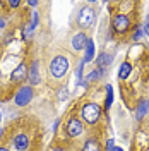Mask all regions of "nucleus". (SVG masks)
<instances>
[{
    "label": "nucleus",
    "mask_w": 149,
    "mask_h": 151,
    "mask_svg": "<svg viewBox=\"0 0 149 151\" xmlns=\"http://www.w3.org/2000/svg\"><path fill=\"white\" fill-rule=\"evenodd\" d=\"M103 108L96 101H86V103L81 105V110H79V115H81V120L87 125H96L101 119Z\"/></svg>",
    "instance_id": "1"
},
{
    "label": "nucleus",
    "mask_w": 149,
    "mask_h": 151,
    "mask_svg": "<svg viewBox=\"0 0 149 151\" xmlns=\"http://www.w3.org/2000/svg\"><path fill=\"white\" fill-rule=\"evenodd\" d=\"M69 67H70V62L65 55H55L48 65V70L53 79H62L69 72Z\"/></svg>",
    "instance_id": "2"
},
{
    "label": "nucleus",
    "mask_w": 149,
    "mask_h": 151,
    "mask_svg": "<svg viewBox=\"0 0 149 151\" xmlns=\"http://www.w3.org/2000/svg\"><path fill=\"white\" fill-rule=\"evenodd\" d=\"M34 98V89L31 88L29 84H22L17 88V91L14 93V103L16 106H28Z\"/></svg>",
    "instance_id": "3"
},
{
    "label": "nucleus",
    "mask_w": 149,
    "mask_h": 151,
    "mask_svg": "<svg viewBox=\"0 0 149 151\" xmlns=\"http://www.w3.org/2000/svg\"><path fill=\"white\" fill-rule=\"evenodd\" d=\"M94 22H96V10L93 7L86 5V7H82V9L79 10V14H77V26L81 29L93 28Z\"/></svg>",
    "instance_id": "4"
},
{
    "label": "nucleus",
    "mask_w": 149,
    "mask_h": 151,
    "mask_svg": "<svg viewBox=\"0 0 149 151\" xmlns=\"http://www.w3.org/2000/svg\"><path fill=\"white\" fill-rule=\"evenodd\" d=\"M64 129H65V136L69 139H75L79 136L84 134V122L79 119V117H70L67 119V122L64 124Z\"/></svg>",
    "instance_id": "5"
},
{
    "label": "nucleus",
    "mask_w": 149,
    "mask_h": 151,
    "mask_svg": "<svg viewBox=\"0 0 149 151\" xmlns=\"http://www.w3.org/2000/svg\"><path fill=\"white\" fill-rule=\"evenodd\" d=\"M112 28L117 35H125V33L132 28L130 17H129L127 14H117V16L112 19Z\"/></svg>",
    "instance_id": "6"
},
{
    "label": "nucleus",
    "mask_w": 149,
    "mask_h": 151,
    "mask_svg": "<svg viewBox=\"0 0 149 151\" xmlns=\"http://www.w3.org/2000/svg\"><path fill=\"white\" fill-rule=\"evenodd\" d=\"M28 64H19L17 67H14V70L10 72V83L12 84H19L22 86L24 84V81L28 79Z\"/></svg>",
    "instance_id": "7"
},
{
    "label": "nucleus",
    "mask_w": 149,
    "mask_h": 151,
    "mask_svg": "<svg viewBox=\"0 0 149 151\" xmlns=\"http://www.w3.org/2000/svg\"><path fill=\"white\" fill-rule=\"evenodd\" d=\"M28 81H29V86H38L41 84V72H39V62L36 58L29 64L28 67Z\"/></svg>",
    "instance_id": "8"
},
{
    "label": "nucleus",
    "mask_w": 149,
    "mask_h": 151,
    "mask_svg": "<svg viewBox=\"0 0 149 151\" xmlns=\"http://www.w3.org/2000/svg\"><path fill=\"white\" fill-rule=\"evenodd\" d=\"M12 144H14V148H16L17 151H28L29 146H31V139H29L28 134L19 132V134H16V136H14Z\"/></svg>",
    "instance_id": "9"
},
{
    "label": "nucleus",
    "mask_w": 149,
    "mask_h": 151,
    "mask_svg": "<svg viewBox=\"0 0 149 151\" xmlns=\"http://www.w3.org/2000/svg\"><path fill=\"white\" fill-rule=\"evenodd\" d=\"M87 35L84 33V31H79L77 35H74V38L70 40V45H72V48H74L75 52H84V48H86V45H87Z\"/></svg>",
    "instance_id": "10"
},
{
    "label": "nucleus",
    "mask_w": 149,
    "mask_h": 151,
    "mask_svg": "<svg viewBox=\"0 0 149 151\" xmlns=\"http://www.w3.org/2000/svg\"><path fill=\"white\" fill-rule=\"evenodd\" d=\"M113 62V55L112 53H108V52H103L100 55L96 57V69H106V67H110Z\"/></svg>",
    "instance_id": "11"
},
{
    "label": "nucleus",
    "mask_w": 149,
    "mask_h": 151,
    "mask_svg": "<svg viewBox=\"0 0 149 151\" xmlns=\"http://www.w3.org/2000/svg\"><path fill=\"white\" fill-rule=\"evenodd\" d=\"M94 58V41L93 40H87V45L84 48V58L82 62L84 64H87V62H91Z\"/></svg>",
    "instance_id": "12"
},
{
    "label": "nucleus",
    "mask_w": 149,
    "mask_h": 151,
    "mask_svg": "<svg viewBox=\"0 0 149 151\" xmlns=\"http://www.w3.org/2000/svg\"><path fill=\"white\" fill-rule=\"evenodd\" d=\"M148 110H149V100H142V101H139L137 110H135V119H137V120H142L144 115L148 113Z\"/></svg>",
    "instance_id": "13"
},
{
    "label": "nucleus",
    "mask_w": 149,
    "mask_h": 151,
    "mask_svg": "<svg viewBox=\"0 0 149 151\" xmlns=\"http://www.w3.org/2000/svg\"><path fill=\"white\" fill-rule=\"evenodd\" d=\"M82 151H101V144L96 141L94 137H89V139H86V141H84Z\"/></svg>",
    "instance_id": "14"
},
{
    "label": "nucleus",
    "mask_w": 149,
    "mask_h": 151,
    "mask_svg": "<svg viewBox=\"0 0 149 151\" xmlns=\"http://www.w3.org/2000/svg\"><path fill=\"white\" fill-rule=\"evenodd\" d=\"M130 72H132L130 62H123L120 65V69H118V79H120V81H125V79L130 76Z\"/></svg>",
    "instance_id": "15"
},
{
    "label": "nucleus",
    "mask_w": 149,
    "mask_h": 151,
    "mask_svg": "<svg viewBox=\"0 0 149 151\" xmlns=\"http://www.w3.org/2000/svg\"><path fill=\"white\" fill-rule=\"evenodd\" d=\"M105 91H106V98H105V106H103V110H110V106L113 105V88L110 84L105 86Z\"/></svg>",
    "instance_id": "16"
},
{
    "label": "nucleus",
    "mask_w": 149,
    "mask_h": 151,
    "mask_svg": "<svg viewBox=\"0 0 149 151\" xmlns=\"http://www.w3.org/2000/svg\"><path fill=\"white\" fill-rule=\"evenodd\" d=\"M103 74H105V70L103 69H94L93 72H89V74L86 76V83H94V81H98V79H101Z\"/></svg>",
    "instance_id": "17"
},
{
    "label": "nucleus",
    "mask_w": 149,
    "mask_h": 151,
    "mask_svg": "<svg viewBox=\"0 0 149 151\" xmlns=\"http://www.w3.org/2000/svg\"><path fill=\"white\" fill-rule=\"evenodd\" d=\"M57 98L60 100V101H64V100H67L69 98V86H62V88H58L57 89Z\"/></svg>",
    "instance_id": "18"
},
{
    "label": "nucleus",
    "mask_w": 149,
    "mask_h": 151,
    "mask_svg": "<svg viewBox=\"0 0 149 151\" xmlns=\"http://www.w3.org/2000/svg\"><path fill=\"white\" fill-rule=\"evenodd\" d=\"M82 70H84V62H79V67L75 70V77H77V84H82Z\"/></svg>",
    "instance_id": "19"
},
{
    "label": "nucleus",
    "mask_w": 149,
    "mask_h": 151,
    "mask_svg": "<svg viewBox=\"0 0 149 151\" xmlns=\"http://www.w3.org/2000/svg\"><path fill=\"white\" fill-rule=\"evenodd\" d=\"M142 35H144L142 26H135V29H134V35H132V41H140Z\"/></svg>",
    "instance_id": "20"
},
{
    "label": "nucleus",
    "mask_w": 149,
    "mask_h": 151,
    "mask_svg": "<svg viewBox=\"0 0 149 151\" xmlns=\"http://www.w3.org/2000/svg\"><path fill=\"white\" fill-rule=\"evenodd\" d=\"M115 148H117V146H115V141H113V139H108L106 144H105V151H115Z\"/></svg>",
    "instance_id": "21"
},
{
    "label": "nucleus",
    "mask_w": 149,
    "mask_h": 151,
    "mask_svg": "<svg viewBox=\"0 0 149 151\" xmlns=\"http://www.w3.org/2000/svg\"><path fill=\"white\" fill-rule=\"evenodd\" d=\"M142 31H144V35L149 36V16H146L144 19V24H142Z\"/></svg>",
    "instance_id": "22"
},
{
    "label": "nucleus",
    "mask_w": 149,
    "mask_h": 151,
    "mask_svg": "<svg viewBox=\"0 0 149 151\" xmlns=\"http://www.w3.org/2000/svg\"><path fill=\"white\" fill-rule=\"evenodd\" d=\"M7 4H9V7H10V9H17L19 5H21V2H19V0H9Z\"/></svg>",
    "instance_id": "23"
},
{
    "label": "nucleus",
    "mask_w": 149,
    "mask_h": 151,
    "mask_svg": "<svg viewBox=\"0 0 149 151\" xmlns=\"http://www.w3.org/2000/svg\"><path fill=\"white\" fill-rule=\"evenodd\" d=\"M29 7H36V5H39V2H34V0H31V2H28Z\"/></svg>",
    "instance_id": "24"
},
{
    "label": "nucleus",
    "mask_w": 149,
    "mask_h": 151,
    "mask_svg": "<svg viewBox=\"0 0 149 151\" xmlns=\"http://www.w3.org/2000/svg\"><path fill=\"white\" fill-rule=\"evenodd\" d=\"M4 28H5V19L0 17V29H4Z\"/></svg>",
    "instance_id": "25"
},
{
    "label": "nucleus",
    "mask_w": 149,
    "mask_h": 151,
    "mask_svg": "<svg viewBox=\"0 0 149 151\" xmlns=\"http://www.w3.org/2000/svg\"><path fill=\"white\" fill-rule=\"evenodd\" d=\"M52 151H65V148H62V146H55Z\"/></svg>",
    "instance_id": "26"
},
{
    "label": "nucleus",
    "mask_w": 149,
    "mask_h": 151,
    "mask_svg": "<svg viewBox=\"0 0 149 151\" xmlns=\"http://www.w3.org/2000/svg\"><path fill=\"white\" fill-rule=\"evenodd\" d=\"M58 122H60V120L57 119V120H55V124H53V131H57V127H58Z\"/></svg>",
    "instance_id": "27"
},
{
    "label": "nucleus",
    "mask_w": 149,
    "mask_h": 151,
    "mask_svg": "<svg viewBox=\"0 0 149 151\" xmlns=\"http://www.w3.org/2000/svg\"><path fill=\"white\" fill-rule=\"evenodd\" d=\"M0 151H9L7 148H4V146H0Z\"/></svg>",
    "instance_id": "28"
},
{
    "label": "nucleus",
    "mask_w": 149,
    "mask_h": 151,
    "mask_svg": "<svg viewBox=\"0 0 149 151\" xmlns=\"http://www.w3.org/2000/svg\"><path fill=\"white\" fill-rule=\"evenodd\" d=\"M115 151H123V150H122V148H115Z\"/></svg>",
    "instance_id": "29"
},
{
    "label": "nucleus",
    "mask_w": 149,
    "mask_h": 151,
    "mask_svg": "<svg viewBox=\"0 0 149 151\" xmlns=\"http://www.w3.org/2000/svg\"><path fill=\"white\" fill-rule=\"evenodd\" d=\"M0 122H2V112H0Z\"/></svg>",
    "instance_id": "30"
}]
</instances>
